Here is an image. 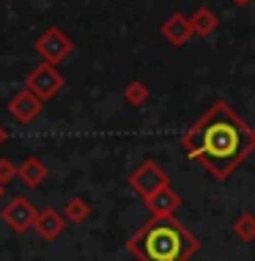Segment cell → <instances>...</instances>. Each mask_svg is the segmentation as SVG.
<instances>
[{
    "label": "cell",
    "mask_w": 255,
    "mask_h": 261,
    "mask_svg": "<svg viewBox=\"0 0 255 261\" xmlns=\"http://www.w3.org/2000/svg\"><path fill=\"white\" fill-rule=\"evenodd\" d=\"M124 99L132 105V108H143V105L148 102V86L143 80H132V83H126V88H124Z\"/></svg>",
    "instance_id": "cell-13"
},
{
    "label": "cell",
    "mask_w": 255,
    "mask_h": 261,
    "mask_svg": "<svg viewBox=\"0 0 255 261\" xmlns=\"http://www.w3.org/2000/svg\"><path fill=\"white\" fill-rule=\"evenodd\" d=\"M25 88L31 91V94H36L41 102H49V99H55L58 91L63 88V74L52 66V63L44 61L41 66H36L25 77Z\"/></svg>",
    "instance_id": "cell-3"
},
{
    "label": "cell",
    "mask_w": 255,
    "mask_h": 261,
    "mask_svg": "<svg viewBox=\"0 0 255 261\" xmlns=\"http://www.w3.org/2000/svg\"><path fill=\"white\" fill-rule=\"evenodd\" d=\"M189 25H192V33H195V36H203V39H206V36H211V33L219 28V17L209 9V6H201V9H197L192 17H189Z\"/></svg>",
    "instance_id": "cell-10"
},
{
    "label": "cell",
    "mask_w": 255,
    "mask_h": 261,
    "mask_svg": "<svg viewBox=\"0 0 255 261\" xmlns=\"http://www.w3.org/2000/svg\"><path fill=\"white\" fill-rule=\"evenodd\" d=\"M74 41L61 31V28H49L36 39V53L44 58L47 63H61L66 55H72Z\"/></svg>",
    "instance_id": "cell-4"
},
{
    "label": "cell",
    "mask_w": 255,
    "mask_h": 261,
    "mask_svg": "<svg viewBox=\"0 0 255 261\" xmlns=\"http://www.w3.org/2000/svg\"><path fill=\"white\" fill-rule=\"evenodd\" d=\"M181 143L189 157L209 168L214 179H225L247 154L255 151V129L233 113L231 105L214 102L206 116L187 129Z\"/></svg>",
    "instance_id": "cell-1"
},
{
    "label": "cell",
    "mask_w": 255,
    "mask_h": 261,
    "mask_svg": "<svg viewBox=\"0 0 255 261\" xmlns=\"http://www.w3.org/2000/svg\"><path fill=\"white\" fill-rule=\"evenodd\" d=\"M146 203H148V209H151L154 215H173L176 206H179V195H176L170 187H162L151 195V198H146Z\"/></svg>",
    "instance_id": "cell-11"
},
{
    "label": "cell",
    "mask_w": 255,
    "mask_h": 261,
    "mask_svg": "<svg viewBox=\"0 0 255 261\" xmlns=\"http://www.w3.org/2000/svg\"><path fill=\"white\" fill-rule=\"evenodd\" d=\"M19 179H22L25 187H39L41 181L47 179V165L39 157H27L22 165H19Z\"/></svg>",
    "instance_id": "cell-12"
},
{
    "label": "cell",
    "mask_w": 255,
    "mask_h": 261,
    "mask_svg": "<svg viewBox=\"0 0 255 261\" xmlns=\"http://www.w3.org/2000/svg\"><path fill=\"white\" fill-rule=\"evenodd\" d=\"M14 179H19V168L14 165L11 160H0V185H9V181H14Z\"/></svg>",
    "instance_id": "cell-15"
},
{
    "label": "cell",
    "mask_w": 255,
    "mask_h": 261,
    "mask_svg": "<svg viewBox=\"0 0 255 261\" xmlns=\"http://www.w3.org/2000/svg\"><path fill=\"white\" fill-rule=\"evenodd\" d=\"M41 105H44V102H41L36 94H31L27 88H22L19 94H14V96H11L9 113H11L14 118H17L19 124H31L33 118H36L39 113H41Z\"/></svg>",
    "instance_id": "cell-7"
},
{
    "label": "cell",
    "mask_w": 255,
    "mask_h": 261,
    "mask_svg": "<svg viewBox=\"0 0 255 261\" xmlns=\"http://www.w3.org/2000/svg\"><path fill=\"white\" fill-rule=\"evenodd\" d=\"M162 36H165L173 47H184L189 39L195 36L192 25H189V17L187 14H179V11L170 14L165 22H162Z\"/></svg>",
    "instance_id": "cell-8"
},
{
    "label": "cell",
    "mask_w": 255,
    "mask_h": 261,
    "mask_svg": "<svg viewBox=\"0 0 255 261\" xmlns=\"http://www.w3.org/2000/svg\"><path fill=\"white\" fill-rule=\"evenodd\" d=\"M36 217H39L36 206L27 198H22V195L11 198V203L3 209V220L9 223V228L17 231V234H25L27 228H33V225H36Z\"/></svg>",
    "instance_id": "cell-6"
},
{
    "label": "cell",
    "mask_w": 255,
    "mask_h": 261,
    "mask_svg": "<svg viewBox=\"0 0 255 261\" xmlns=\"http://www.w3.org/2000/svg\"><path fill=\"white\" fill-rule=\"evenodd\" d=\"M197 242L173 215H154L129 239V250L140 261H187Z\"/></svg>",
    "instance_id": "cell-2"
},
{
    "label": "cell",
    "mask_w": 255,
    "mask_h": 261,
    "mask_svg": "<svg viewBox=\"0 0 255 261\" xmlns=\"http://www.w3.org/2000/svg\"><path fill=\"white\" fill-rule=\"evenodd\" d=\"M63 217H66V220H72V223H85L91 217V206L82 198H69L66 201V209H63Z\"/></svg>",
    "instance_id": "cell-14"
},
{
    "label": "cell",
    "mask_w": 255,
    "mask_h": 261,
    "mask_svg": "<svg viewBox=\"0 0 255 261\" xmlns=\"http://www.w3.org/2000/svg\"><path fill=\"white\" fill-rule=\"evenodd\" d=\"M3 140H6V129L0 126V143H3Z\"/></svg>",
    "instance_id": "cell-18"
},
{
    "label": "cell",
    "mask_w": 255,
    "mask_h": 261,
    "mask_svg": "<svg viewBox=\"0 0 255 261\" xmlns=\"http://www.w3.org/2000/svg\"><path fill=\"white\" fill-rule=\"evenodd\" d=\"M63 225H66V217H63L58 209H44V212H39L33 228L39 231L41 239H55V237H61Z\"/></svg>",
    "instance_id": "cell-9"
},
{
    "label": "cell",
    "mask_w": 255,
    "mask_h": 261,
    "mask_svg": "<svg viewBox=\"0 0 255 261\" xmlns=\"http://www.w3.org/2000/svg\"><path fill=\"white\" fill-rule=\"evenodd\" d=\"M231 3H233V6H250L252 0H231Z\"/></svg>",
    "instance_id": "cell-17"
},
{
    "label": "cell",
    "mask_w": 255,
    "mask_h": 261,
    "mask_svg": "<svg viewBox=\"0 0 255 261\" xmlns=\"http://www.w3.org/2000/svg\"><path fill=\"white\" fill-rule=\"evenodd\" d=\"M236 234H239V237H244V239H252V237H255V217H252V215L239 217V223H236Z\"/></svg>",
    "instance_id": "cell-16"
},
{
    "label": "cell",
    "mask_w": 255,
    "mask_h": 261,
    "mask_svg": "<svg viewBox=\"0 0 255 261\" xmlns=\"http://www.w3.org/2000/svg\"><path fill=\"white\" fill-rule=\"evenodd\" d=\"M0 198H3V185H0Z\"/></svg>",
    "instance_id": "cell-19"
},
{
    "label": "cell",
    "mask_w": 255,
    "mask_h": 261,
    "mask_svg": "<svg viewBox=\"0 0 255 261\" xmlns=\"http://www.w3.org/2000/svg\"><path fill=\"white\" fill-rule=\"evenodd\" d=\"M129 187L132 190H137L143 198H151L157 190H162V187H167V176H165V171L157 165V162H143V165L137 168L132 176H129Z\"/></svg>",
    "instance_id": "cell-5"
}]
</instances>
